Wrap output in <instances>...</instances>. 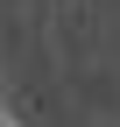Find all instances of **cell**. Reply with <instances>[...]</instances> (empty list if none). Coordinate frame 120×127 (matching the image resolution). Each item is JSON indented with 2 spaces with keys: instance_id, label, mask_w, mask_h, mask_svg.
<instances>
[{
  "instance_id": "cell-1",
  "label": "cell",
  "mask_w": 120,
  "mask_h": 127,
  "mask_svg": "<svg viewBox=\"0 0 120 127\" xmlns=\"http://www.w3.org/2000/svg\"><path fill=\"white\" fill-rule=\"evenodd\" d=\"M0 127H7V120H0Z\"/></svg>"
}]
</instances>
